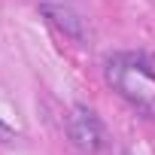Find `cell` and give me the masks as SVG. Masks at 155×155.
<instances>
[{
	"label": "cell",
	"mask_w": 155,
	"mask_h": 155,
	"mask_svg": "<svg viewBox=\"0 0 155 155\" xmlns=\"http://www.w3.org/2000/svg\"><path fill=\"white\" fill-rule=\"evenodd\" d=\"M107 82L134 107H155V64L143 52H116L107 58Z\"/></svg>",
	"instance_id": "obj_1"
},
{
	"label": "cell",
	"mask_w": 155,
	"mask_h": 155,
	"mask_svg": "<svg viewBox=\"0 0 155 155\" xmlns=\"http://www.w3.org/2000/svg\"><path fill=\"white\" fill-rule=\"evenodd\" d=\"M67 137L73 143L76 152L82 155H97L107 143V134H104V125L97 119L94 110H88L85 104H76L67 116Z\"/></svg>",
	"instance_id": "obj_2"
},
{
	"label": "cell",
	"mask_w": 155,
	"mask_h": 155,
	"mask_svg": "<svg viewBox=\"0 0 155 155\" xmlns=\"http://www.w3.org/2000/svg\"><path fill=\"white\" fill-rule=\"evenodd\" d=\"M40 9H43V15H46L64 37H70V40H76V43L85 40V18L76 12L70 3H64V0H43Z\"/></svg>",
	"instance_id": "obj_3"
},
{
	"label": "cell",
	"mask_w": 155,
	"mask_h": 155,
	"mask_svg": "<svg viewBox=\"0 0 155 155\" xmlns=\"http://www.w3.org/2000/svg\"><path fill=\"white\" fill-rule=\"evenodd\" d=\"M12 140H15V131L6 122H0V143H12Z\"/></svg>",
	"instance_id": "obj_4"
},
{
	"label": "cell",
	"mask_w": 155,
	"mask_h": 155,
	"mask_svg": "<svg viewBox=\"0 0 155 155\" xmlns=\"http://www.w3.org/2000/svg\"><path fill=\"white\" fill-rule=\"evenodd\" d=\"M119 155H134V152H128V149H119Z\"/></svg>",
	"instance_id": "obj_5"
}]
</instances>
